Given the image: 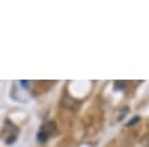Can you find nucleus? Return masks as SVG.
Instances as JSON below:
<instances>
[{"mask_svg":"<svg viewBox=\"0 0 149 147\" xmlns=\"http://www.w3.org/2000/svg\"><path fill=\"white\" fill-rule=\"evenodd\" d=\"M54 131H56V124L53 121H46L42 126V128H41V131L38 134V140L39 142H45Z\"/></svg>","mask_w":149,"mask_h":147,"instance_id":"f257e3e1","label":"nucleus"},{"mask_svg":"<svg viewBox=\"0 0 149 147\" xmlns=\"http://www.w3.org/2000/svg\"><path fill=\"white\" fill-rule=\"evenodd\" d=\"M138 120H140V117H134V119L133 120H130V121H129V123H127V127H132V126H133V124L134 123H137V121H138Z\"/></svg>","mask_w":149,"mask_h":147,"instance_id":"f03ea898","label":"nucleus"}]
</instances>
